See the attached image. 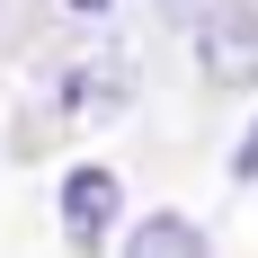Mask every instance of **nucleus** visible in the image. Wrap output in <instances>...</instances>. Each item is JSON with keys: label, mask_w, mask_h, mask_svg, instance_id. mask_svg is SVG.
I'll use <instances>...</instances> for the list:
<instances>
[{"label": "nucleus", "mask_w": 258, "mask_h": 258, "mask_svg": "<svg viewBox=\"0 0 258 258\" xmlns=\"http://www.w3.org/2000/svg\"><path fill=\"white\" fill-rule=\"evenodd\" d=\"M196 62H205L214 89H258V0H205Z\"/></svg>", "instance_id": "nucleus-1"}, {"label": "nucleus", "mask_w": 258, "mask_h": 258, "mask_svg": "<svg viewBox=\"0 0 258 258\" xmlns=\"http://www.w3.org/2000/svg\"><path fill=\"white\" fill-rule=\"evenodd\" d=\"M116 214H125V178L98 169V160H80L72 178H62V240H72L80 258H98L107 232H116Z\"/></svg>", "instance_id": "nucleus-2"}, {"label": "nucleus", "mask_w": 258, "mask_h": 258, "mask_svg": "<svg viewBox=\"0 0 258 258\" xmlns=\"http://www.w3.org/2000/svg\"><path fill=\"white\" fill-rule=\"evenodd\" d=\"M53 98H62L72 125H107V116H125V98H134V62H125L116 45H98V53H80L72 72H62Z\"/></svg>", "instance_id": "nucleus-3"}, {"label": "nucleus", "mask_w": 258, "mask_h": 258, "mask_svg": "<svg viewBox=\"0 0 258 258\" xmlns=\"http://www.w3.org/2000/svg\"><path fill=\"white\" fill-rule=\"evenodd\" d=\"M125 258H214V249H205V232L187 214H143L134 240H125Z\"/></svg>", "instance_id": "nucleus-4"}, {"label": "nucleus", "mask_w": 258, "mask_h": 258, "mask_svg": "<svg viewBox=\"0 0 258 258\" xmlns=\"http://www.w3.org/2000/svg\"><path fill=\"white\" fill-rule=\"evenodd\" d=\"M232 178H258V116H249V134L232 143Z\"/></svg>", "instance_id": "nucleus-5"}, {"label": "nucleus", "mask_w": 258, "mask_h": 258, "mask_svg": "<svg viewBox=\"0 0 258 258\" xmlns=\"http://www.w3.org/2000/svg\"><path fill=\"white\" fill-rule=\"evenodd\" d=\"M72 9H80V18H98V9H107V0H72Z\"/></svg>", "instance_id": "nucleus-6"}]
</instances>
